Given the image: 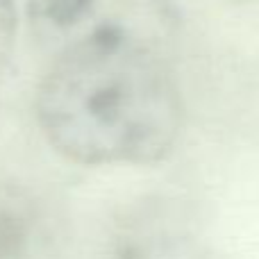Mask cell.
<instances>
[{"label": "cell", "instance_id": "cell-1", "mask_svg": "<svg viewBox=\"0 0 259 259\" xmlns=\"http://www.w3.org/2000/svg\"><path fill=\"white\" fill-rule=\"evenodd\" d=\"M48 143L87 166L155 164L182 130V100L164 53L94 41L55 55L36 91Z\"/></svg>", "mask_w": 259, "mask_h": 259}, {"label": "cell", "instance_id": "cell-2", "mask_svg": "<svg viewBox=\"0 0 259 259\" xmlns=\"http://www.w3.org/2000/svg\"><path fill=\"white\" fill-rule=\"evenodd\" d=\"M27 16L55 55L94 41H134L166 53L178 27L173 0H27Z\"/></svg>", "mask_w": 259, "mask_h": 259}, {"label": "cell", "instance_id": "cell-3", "mask_svg": "<svg viewBox=\"0 0 259 259\" xmlns=\"http://www.w3.org/2000/svg\"><path fill=\"white\" fill-rule=\"evenodd\" d=\"M0 259H66L59 211L23 184H0Z\"/></svg>", "mask_w": 259, "mask_h": 259}, {"label": "cell", "instance_id": "cell-4", "mask_svg": "<svg viewBox=\"0 0 259 259\" xmlns=\"http://www.w3.org/2000/svg\"><path fill=\"white\" fill-rule=\"evenodd\" d=\"M109 259H209V252L182 207L155 202L123 225Z\"/></svg>", "mask_w": 259, "mask_h": 259}, {"label": "cell", "instance_id": "cell-5", "mask_svg": "<svg viewBox=\"0 0 259 259\" xmlns=\"http://www.w3.org/2000/svg\"><path fill=\"white\" fill-rule=\"evenodd\" d=\"M16 39V12H14V0H0V82L9 66Z\"/></svg>", "mask_w": 259, "mask_h": 259}]
</instances>
